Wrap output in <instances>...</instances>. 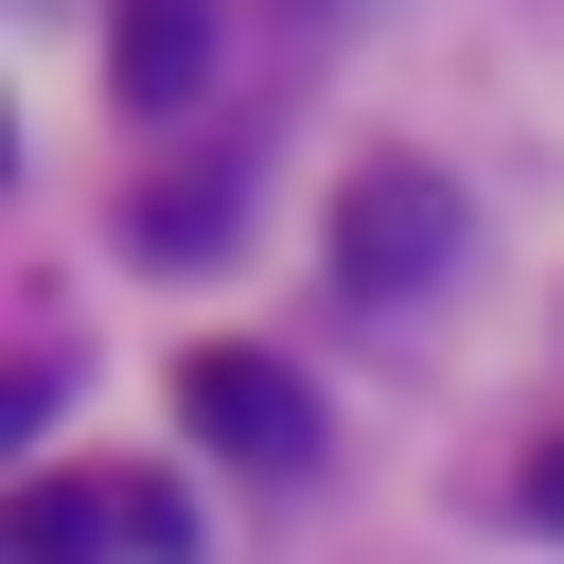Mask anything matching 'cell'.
Instances as JSON below:
<instances>
[{
  "mask_svg": "<svg viewBox=\"0 0 564 564\" xmlns=\"http://www.w3.org/2000/svg\"><path fill=\"white\" fill-rule=\"evenodd\" d=\"M335 282H352V300H441V282H458V176L370 159V176L335 194Z\"/></svg>",
  "mask_w": 564,
  "mask_h": 564,
  "instance_id": "1",
  "label": "cell"
},
{
  "mask_svg": "<svg viewBox=\"0 0 564 564\" xmlns=\"http://www.w3.org/2000/svg\"><path fill=\"white\" fill-rule=\"evenodd\" d=\"M176 423L229 441V458H264V476L317 458V388H300L282 352H247V335H194V352H176Z\"/></svg>",
  "mask_w": 564,
  "mask_h": 564,
  "instance_id": "2",
  "label": "cell"
},
{
  "mask_svg": "<svg viewBox=\"0 0 564 564\" xmlns=\"http://www.w3.org/2000/svg\"><path fill=\"white\" fill-rule=\"evenodd\" d=\"M194 70H212V0H123L106 18V88L123 106H176Z\"/></svg>",
  "mask_w": 564,
  "mask_h": 564,
  "instance_id": "3",
  "label": "cell"
},
{
  "mask_svg": "<svg viewBox=\"0 0 564 564\" xmlns=\"http://www.w3.org/2000/svg\"><path fill=\"white\" fill-rule=\"evenodd\" d=\"M0 546H18V564H88V546H123V494H106V476H18Z\"/></svg>",
  "mask_w": 564,
  "mask_h": 564,
  "instance_id": "4",
  "label": "cell"
},
{
  "mask_svg": "<svg viewBox=\"0 0 564 564\" xmlns=\"http://www.w3.org/2000/svg\"><path fill=\"white\" fill-rule=\"evenodd\" d=\"M106 494H123V546L141 564H194V494L176 476H106Z\"/></svg>",
  "mask_w": 564,
  "mask_h": 564,
  "instance_id": "5",
  "label": "cell"
},
{
  "mask_svg": "<svg viewBox=\"0 0 564 564\" xmlns=\"http://www.w3.org/2000/svg\"><path fill=\"white\" fill-rule=\"evenodd\" d=\"M529 511H546V529H564V441H546V458H529Z\"/></svg>",
  "mask_w": 564,
  "mask_h": 564,
  "instance_id": "6",
  "label": "cell"
}]
</instances>
